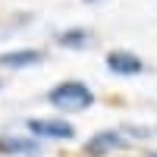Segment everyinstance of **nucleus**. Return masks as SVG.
Segmentation results:
<instances>
[{
  "label": "nucleus",
  "instance_id": "obj_7",
  "mask_svg": "<svg viewBox=\"0 0 157 157\" xmlns=\"http://www.w3.org/2000/svg\"><path fill=\"white\" fill-rule=\"evenodd\" d=\"M91 41H94V35H91V29H85V25H69V29H63L57 35V44L66 47V50H85Z\"/></svg>",
  "mask_w": 157,
  "mask_h": 157
},
{
  "label": "nucleus",
  "instance_id": "obj_8",
  "mask_svg": "<svg viewBox=\"0 0 157 157\" xmlns=\"http://www.w3.org/2000/svg\"><path fill=\"white\" fill-rule=\"evenodd\" d=\"M148 157H157V151H151V154H148Z\"/></svg>",
  "mask_w": 157,
  "mask_h": 157
},
{
  "label": "nucleus",
  "instance_id": "obj_2",
  "mask_svg": "<svg viewBox=\"0 0 157 157\" xmlns=\"http://www.w3.org/2000/svg\"><path fill=\"white\" fill-rule=\"evenodd\" d=\"M25 132L38 141H72L75 138V126L66 123L63 116H32L25 123Z\"/></svg>",
  "mask_w": 157,
  "mask_h": 157
},
{
  "label": "nucleus",
  "instance_id": "obj_5",
  "mask_svg": "<svg viewBox=\"0 0 157 157\" xmlns=\"http://www.w3.org/2000/svg\"><path fill=\"white\" fill-rule=\"evenodd\" d=\"M0 154L3 157H41V141L32 138L29 132L0 135Z\"/></svg>",
  "mask_w": 157,
  "mask_h": 157
},
{
  "label": "nucleus",
  "instance_id": "obj_10",
  "mask_svg": "<svg viewBox=\"0 0 157 157\" xmlns=\"http://www.w3.org/2000/svg\"><path fill=\"white\" fill-rule=\"evenodd\" d=\"M0 91H3V82H0Z\"/></svg>",
  "mask_w": 157,
  "mask_h": 157
},
{
  "label": "nucleus",
  "instance_id": "obj_4",
  "mask_svg": "<svg viewBox=\"0 0 157 157\" xmlns=\"http://www.w3.org/2000/svg\"><path fill=\"white\" fill-rule=\"evenodd\" d=\"M104 66H107L113 75L132 78V75H141V72H145V60H141L138 54H132V50L116 47V50H110V54L104 57Z\"/></svg>",
  "mask_w": 157,
  "mask_h": 157
},
{
  "label": "nucleus",
  "instance_id": "obj_9",
  "mask_svg": "<svg viewBox=\"0 0 157 157\" xmlns=\"http://www.w3.org/2000/svg\"><path fill=\"white\" fill-rule=\"evenodd\" d=\"M85 3H98V0H85Z\"/></svg>",
  "mask_w": 157,
  "mask_h": 157
},
{
  "label": "nucleus",
  "instance_id": "obj_1",
  "mask_svg": "<svg viewBox=\"0 0 157 157\" xmlns=\"http://www.w3.org/2000/svg\"><path fill=\"white\" fill-rule=\"evenodd\" d=\"M47 104L57 107L60 113H82L94 104V91L78 78H66V82H60L47 91Z\"/></svg>",
  "mask_w": 157,
  "mask_h": 157
},
{
  "label": "nucleus",
  "instance_id": "obj_6",
  "mask_svg": "<svg viewBox=\"0 0 157 157\" xmlns=\"http://www.w3.org/2000/svg\"><path fill=\"white\" fill-rule=\"evenodd\" d=\"M44 50L41 47H13V50H3L0 54V66L6 69H35L44 63Z\"/></svg>",
  "mask_w": 157,
  "mask_h": 157
},
{
  "label": "nucleus",
  "instance_id": "obj_3",
  "mask_svg": "<svg viewBox=\"0 0 157 157\" xmlns=\"http://www.w3.org/2000/svg\"><path fill=\"white\" fill-rule=\"evenodd\" d=\"M129 148V138L116 129H104V132H94L88 141H85V154L88 157H107L113 151H123Z\"/></svg>",
  "mask_w": 157,
  "mask_h": 157
}]
</instances>
